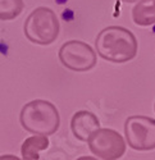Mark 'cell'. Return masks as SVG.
<instances>
[{"instance_id":"cell-10","label":"cell","mask_w":155,"mask_h":160,"mask_svg":"<svg viewBox=\"0 0 155 160\" xmlns=\"http://www.w3.org/2000/svg\"><path fill=\"white\" fill-rule=\"evenodd\" d=\"M23 0H0V21H12L23 10Z\"/></svg>"},{"instance_id":"cell-4","label":"cell","mask_w":155,"mask_h":160,"mask_svg":"<svg viewBox=\"0 0 155 160\" xmlns=\"http://www.w3.org/2000/svg\"><path fill=\"white\" fill-rule=\"evenodd\" d=\"M88 149L96 158L102 160L119 159L126 152V141L117 131L110 128L95 129L86 141Z\"/></svg>"},{"instance_id":"cell-11","label":"cell","mask_w":155,"mask_h":160,"mask_svg":"<svg viewBox=\"0 0 155 160\" xmlns=\"http://www.w3.org/2000/svg\"><path fill=\"white\" fill-rule=\"evenodd\" d=\"M121 2H124V3H136L138 0H121Z\"/></svg>"},{"instance_id":"cell-1","label":"cell","mask_w":155,"mask_h":160,"mask_svg":"<svg viewBox=\"0 0 155 160\" xmlns=\"http://www.w3.org/2000/svg\"><path fill=\"white\" fill-rule=\"evenodd\" d=\"M98 54L110 63H126L137 54V38L124 27L109 26L99 32L95 41Z\"/></svg>"},{"instance_id":"cell-12","label":"cell","mask_w":155,"mask_h":160,"mask_svg":"<svg viewBox=\"0 0 155 160\" xmlns=\"http://www.w3.org/2000/svg\"><path fill=\"white\" fill-rule=\"evenodd\" d=\"M154 110H155V104H154Z\"/></svg>"},{"instance_id":"cell-3","label":"cell","mask_w":155,"mask_h":160,"mask_svg":"<svg viewBox=\"0 0 155 160\" xmlns=\"http://www.w3.org/2000/svg\"><path fill=\"white\" fill-rule=\"evenodd\" d=\"M24 36L32 44L50 45L59 36L60 23L54 10L38 7L24 21Z\"/></svg>"},{"instance_id":"cell-5","label":"cell","mask_w":155,"mask_h":160,"mask_svg":"<svg viewBox=\"0 0 155 160\" xmlns=\"http://www.w3.org/2000/svg\"><path fill=\"white\" fill-rule=\"evenodd\" d=\"M124 135L130 148L137 151H150L155 149V119L133 115L124 123Z\"/></svg>"},{"instance_id":"cell-9","label":"cell","mask_w":155,"mask_h":160,"mask_svg":"<svg viewBox=\"0 0 155 160\" xmlns=\"http://www.w3.org/2000/svg\"><path fill=\"white\" fill-rule=\"evenodd\" d=\"M49 138L45 135H35L26 138L22 143L21 154L24 160H37L40 158L38 152L49 148Z\"/></svg>"},{"instance_id":"cell-8","label":"cell","mask_w":155,"mask_h":160,"mask_svg":"<svg viewBox=\"0 0 155 160\" xmlns=\"http://www.w3.org/2000/svg\"><path fill=\"white\" fill-rule=\"evenodd\" d=\"M132 18L137 26L155 24V0H138L132 9Z\"/></svg>"},{"instance_id":"cell-7","label":"cell","mask_w":155,"mask_h":160,"mask_svg":"<svg viewBox=\"0 0 155 160\" xmlns=\"http://www.w3.org/2000/svg\"><path fill=\"white\" fill-rule=\"evenodd\" d=\"M100 127L99 118L87 110L76 112L71 121V129L77 140L86 142L90 135Z\"/></svg>"},{"instance_id":"cell-2","label":"cell","mask_w":155,"mask_h":160,"mask_svg":"<svg viewBox=\"0 0 155 160\" xmlns=\"http://www.w3.org/2000/svg\"><path fill=\"white\" fill-rule=\"evenodd\" d=\"M19 122L33 135H54L60 126V115L55 105L46 100H33L26 104L19 114Z\"/></svg>"},{"instance_id":"cell-6","label":"cell","mask_w":155,"mask_h":160,"mask_svg":"<svg viewBox=\"0 0 155 160\" xmlns=\"http://www.w3.org/2000/svg\"><path fill=\"white\" fill-rule=\"evenodd\" d=\"M59 60L69 71L87 72L96 65L98 57L88 44L80 40H71L59 49Z\"/></svg>"}]
</instances>
